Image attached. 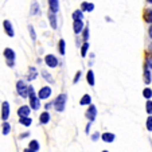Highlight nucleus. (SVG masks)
Instances as JSON below:
<instances>
[{"mask_svg": "<svg viewBox=\"0 0 152 152\" xmlns=\"http://www.w3.org/2000/svg\"><path fill=\"white\" fill-rule=\"evenodd\" d=\"M28 98H30V106H31L32 109L34 110L39 109V106H40L39 98H38L37 94H35L34 88H32V86H28Z\"/></svg>", "mask_w": 152, "mask_h": 152, "instance_id": "obj_1", "label": "nucleus"}, {"mask_svg": "<svg viewBox=\"0 0 152 152\" xmlns=\"http://www.w3.org/2000/svg\"><path fill=\"white\" fill-rule=\"evenodd\" d=\"M66 98H67L66 94H59V96L57 97V100H55L54 104H53L57 112H63V110H65V105H66Z\"/></svg>", "mask_w": 152, "mask_h": 152, "instance_id": "obj_2", "label": "nucleus"}, {"mask_svg": "<svg viewBox=\"0 0 152 152\" xmlns=\"http://www.w3.org/2000/svg\"><path fill=\"white\" fill-rule=\"evenodd\" d=\"M16 90H18V93L20 94V97L26 98L27 96H28V86L26 85L24 81H18L16 82Z\"/></svg>", "mask_w": 152, "mask_h": 152, "instance_id": "obj_3", "label": "nucleus"}, {"mask_svg": "<svg viewBox=\"0 0 152 152\" xmlns=\"http://www.w3.org/2000/svg\"><path fill=\"white\" fill-rule=\"evenodd\" d=\"M4 57L7 58V65L8 66H14V61H15V51L12 49H6L4 50Z\"/></svg>", "mask_w": 152, "mask_h": 152, "instance_id": "obj_4", "label": "nucleus"}, {"mask_svg": "<svg viewBox=\"0 0 152 152\" xmlns=\"http://www.w3.org/2000/svg\"><path fill=\"white\" fill-rule=\"evenodd\" d=\"M50 96H51V88H49V86L42 88V89L39 90V93H38V98H39V100H46Z\"/></svg>", "mask_w": 152, "mask_h": 152, "instance_id": "obj_5", "label": "nucleus"}, {"mask_svg": "<svg viewBox=\"0 0 152 152\" xmlns=\"http://www.w3.org/2000/svg\"><path fill=\"white\" fill-rule=\"evenodd\" d=\"M85 116H86V118H89V120H90V123H92V121H94L96 120V116H97V108H96L94 105H90L89 109L86 110Z\"/></svg>", "mask_w": 152, "mask_h": 152, "instance_id": "obj_6", "label": "nucleus"}, {"mask_svg": "<svg viewBox=\"0 0 152 152\" xmlns=\"http://www.w3.org/2000/svg\"><path fill=\"white\" fill-rule=\"evenodd\" d=\"M10 112H11V109H10V104L7 102V101H4L3 105H1V118H3L4 121L8 120Z\"/></svg>", "mask_w": 152, "mask_h": 152, "instance_id": "obj_7", "label": "nucleus"}, {"mask_svg": "<svg viewBox=\"0 0 152 152\" xmlns=\"http://www.w3.org/2000/svg\"><path fill=\"white\" fill-rule=\"evenodd\" d=\"M45 62H46V65H47L49 67H57V65H58L57 57H54L53 54L46 55V58H45Z\"/></svg>", "mask_w": 152, "mask_h": 152, "instance_id": "obj_8", "label": "nucleus"}, {"mask_svg": "<svg viewBox=\"0 0 152 152\" xmlns=\"http://www.w3.org/2000/svg\"><path fill=\"white\" fill-rule=\"evenodd\" d=\"M30 112H31V109H30V106H27V105L20 106L19 109H18V115H19V117H28Z\"/></svg>", "mask_w": 152, "mask_h": 152, "instance_id": "obj_9", "label": "nucleus"}, {"mask_svg": "<svg viewBox=\"0 0 152 152\" xmlns=\"http://www.w3.org/2000/svg\"><path fill=\"white\" fill-rule=\"evenodd\" d=\"M4 30H6V32H7V35H8V37L12 38L15 35L14 28H12V24H11V22H10V20H4Z\"/></svg>", "mask_w": 152, "mask_h": 152, "instance_id": "obj_10", "label": "nucleus"}, {"mask_svg": "<svg viewBox=\"0 0 152 152\" xmlns=\"http://www.w3.org/2000/svg\"><path fill=\"white\" fill-rule=\"evenodd\" d=\"M73 28H74V32H75V34H80L81 30L83 28V23H82V20H74Z\"/></svg>", "mask_w": 152, "mask_h": 152, "instance_id": "obj_11", "label": "nucleus"}, {"mask_svg": "<svg viewBox=\"0 0 152 152\" xmlns=\"http://www.w3.org/2000/svg\"><path fill=\"white\" fill-rule=\"evenodd\" d=\"M49 4H50V8H51V12H58L59 10V3H58V0H49Z\"/></svg>", "mask_w": 152, "mask_h": 152, "instance_id": "obj_12", "label": "nucleus"}, {"mask_svg": "<svg viewBox=\"0 0 152 152\" xmlns=\"http://www.w3.org/2000/svg\"><path fill=\"white\" fill-rule=\"evenodd\" d=\"M101 137H102V140L105 141V143H113V140H115V135H113V133H109V132L104 133Z\"/></svg>", "mask_w": 152, "mask_h": 152, "instance_id": "obj_13", "label": "nucleus"}, {"mask_svg": "<svg viewBox=\"0 0 152 152\" xmlns=\"http://www.w3.org/2000/svg\"><path fill=\"white\" fill-rule=\"evenodd\" d=\"M39 121H40V124H47L50 121V115H49V112H43L42 115L39 116Z\"/></svg>", "mask_w": 152, "mask_h": 152, "instance_id": "obj_14", "label": "nucleus"}, {"mask_svg": "<svg viewBox=\"0 0 152 152\" xmlns=\"http://www.w3.org/2000/svg\"><path fill=\"white\" fill-rule=\"evenodd\" d=\"M37 75H38V72H37V69L35 67H30V70H28V81H34L35 78H37Z\"/></svg>", "mask_w": 152, "mask_h": 152, "instance_id": "obj_15", "label": "nucleus"}, {"mask_svg": "<svg viewBox=\"0 0 152 152\" xmlns=\"http://www.w3.org/2000/svg\"><path fill=\"white\" fill-rule=\"evenodd\" d=\"M49 19H50V24H51L53 30H55V28H57V18H55V14H54V12H50Z\"/></svg>", "mask_w": 152, "mask_h": 152, "instance_id": "obj_16", "label": "nucleus"}, {"mask_svg": "<svg viewBox=\"0 0 152 152\" xmlns=\"http://www.w3.org/2000/svg\"><path fill=\"white\" fill-rule=\"evenodd\" d=\"M81 8H82V11H88V12H90V11H93L94 10V6H93L92 3H82V6H81Z\"/></svg>", "mask_w": 152, "mask_h": 152, "instance_id": "obj_17", "label": "nucleus"}, {"mask_svg": "<svg viewBox=\"0 0 152 152\" xmlns=\"http://www.w3.org/2000/svg\"><path fill=\"white\" fill-rule=\"evenodd\" d=\"M19 123L22 124V125H24V126H30L31 125V123H32V120L30 117H20Z\"/></svg>", "mask_w": 152, "mask_h": 152, "instance_id": "obj_18", "label": "nucleus"}, {"mask_svg": "<svg viewBox=\"0 0 152 152\" xmlns=\"http://www.w3.org/2000/svg\"><path fill=\"white\" fill-rule=\"evenodd\" d=\"M90 102H92V98H90L89 94H85L82 98H81V101H80L81 105H89Z\"/></svg>", "mask_w": 152, "mask_h": 152, "instance_id": "obj_19", "label": "nucleus"}, {"mask_svg": "<svg viewBox=\"0 0 152 152\" xmlns=\"http://www.w3.org/2000/svg\"><path fill=\"white\" fill-rule=\"evenodd\" d=\"M86 78H88V82H89L90 86L94 85V73H93L92 70H89V72H88V75H86Z\"/></svg>", "mask_w": 152, "mask_h": 152, "instance_id": "obj_20", "label": "nucleus"}, {"mask_svg": "<svg viewBox=\"0 0 152 152\" xmlns=\"http://www.w3.org/2000/svg\"><path fill=\"white\" fill-rule=\"evenodd\" d=\"M28 148H30V149H32V151H35V152H37L38 149H39V143H38L37 140H31V141H30V145H28Z\"/></svg>", "mask_w": 152, "mask_h": 152, "instance_id": "obj_21", "label": "nucleus"}, {"mask_svg": "<svg viewBox=\"0 0 152 152\" xmlns=\"http://www.w3.org/2000/svg\"><path fill=\"white\" fill-rule=\"evenodd\" d=\"M83 18V14L81 10H77V11H74V14H73V19L74 20H82Z\"/></svg>", "mask_w": 152, "mask_h": 152, "instance_id": "obj_22", "label": "nucleus"}, {"mask_svg": "<svg viewBox=\"0 0 152 152\" xmlns=\"http://www.w3.org/2000/svg\"><path fill=\"white\" fill-rule=\"evenodd\" d=\"M1 128H3V135H8L10 131H11V125H10L7 121L3 123V126H1Z\"/></svg>", "mask_w": 152, "mask_h": 152, "instance_id": "obj_23", "label": "nucleus"}, {"mask_svg": "<svg viewBox=\"0 0 152 152\" xmlns=\"http://www.w3.org/2000/svg\"><path fill=\"white\" fill-rule=\"evenodd\" d=\"M144 82H145V83H149V82H151V73H149L148 69L144 70Z\"/></svg>", "mask_w": 152, "mask_h": 152, "instance_id": "obj_24", "label": "nucleus"}, {"mask_svg": "<svg viewBox=\"0 0 152 152\" xmlns=\"http://www.w3.org/2000/svg\"><path fill=\"white\" fill-rule=\"evenodd\" d=\"M88 50H89V43L85 42L82 45V49H81V55H82V57H85L86 53H88Z\"/></svg>", "mask_w": 152, "mask_h": 152, "instance_id": "obj_25", "label": "nucleus"}, {"mask_svg": "<svg viewBox=\"0 0 152 152\" xmlns=\"http://www.w3.org/2000/svg\"><path fill=\"white\" fill-rule=\"evenodd\" d=\"M143 96L147 98V100H149V98L152 97V90L149 89V88H147V89H144V92H143Z\"/></svg>", "mask_w": 152, "mask_h": 152, "instance_id": "obj_26", "label": "nucleus"}, {"mask_svg": "<svg viewBox=\"0 0 152 152\" xmlns=\"http://www.w3.org/2000/svg\"><path fill=\"white\" fill-rule=\"evenodd\" d=\"M42 75H43V77H45V78H46V81H47V82H50V83H51V82H54V80H53V77H51V75H50L47 72H45V70H43V72H42Z\"/></svg>", "mask_w": 152, "mask_h": 152, "instance_id": "obj_27", "label": "nucleus"}, {"mask_svg": "<svg viewBox=\"0 0 152 152\" xmlns=\"http://www.w3.org/2000/svg\"><path fill=\"white\" fill-rule=\"evenodd\" d=\"M65 45H66V43H65V40H63V39H61L59 40V53H61V54H65Z\"/></svg>", "mask_w": 152, "mask_h": 152, "instance_id": "obj_28", "label": "nucleus"}, {"mask_svg": "<svg viewBox=\"0 0 152 152\" xmlns=\"http://www.w3.org/2000/svg\"><path fill=\"white\" fill-rule=\"evenodd\" d=\"M38 10H39V6H38V3H34L31 7V14L32 15H37L38 14Z\"/></svg>", "mask_w": 152, "mask_h": 152, "instance_id": "obj_29", "label": "nucleus"}, {"mask_svg": "<svg viewBox=\"0 0 152 152\" xmlns=\"http://www.w3.org/2000/svg\"><path fill=\"white\" fill-rule=\"evenodd\" d=\"M147 113H148V115H152V101L151 100L147 101Z\"/></svg>", "mask_w": 152, "mask_h": 152, "instance_id": "obj_30", "label": "nucleus"}, {"mask_svg": "<svg viewBox=\"0 0 152 152\" xmlns=\"http://www.w3.org/2000/svg\"><path fill=\"white\" fill-rule=\"evenodd\" d=\"M147 129H148V131H152V116H149L148 120H147Z\"/></svg>", "mask_w": 152, "mask_h": 152, "instance_id": "obj_31", "label": "nucleus"}, {"mask_svg": "<svg viewBox=\"0 0 152 152\" xmlns=\"http://www.w3.org/2000/svg\"><path fill=\"white\" fill-rule=\"evenodd\" d=\"M28 31H30V34H31V38H32V39H34V40H35V38H37V35H35V31H34V27H32V26H31V24H30V26H28Z\"/></svg>", "mask_w": 152, "mask_h": 152, "instance_id": "obj_32", "label": "nucleus"}, {"mask_svg": "<svg viewBox=\"0 0 152 152\" xmlns=\"http://www.w3.org/2000/svg\"><path fill=\"white\" fill-rule=\"evenodd\" d=\"M145 20L148 23H152V11H148L145 15Z\"/></svg>", "mask_w": 152, "mask_h": 152, "instance_id": "obj_33", "label": "nucleus"}, {"mask_svg": "<svg viewBox=\"0 0 152 152\" xmlns=\"http://www.w3.org/2000/svg\"><path fill=\"white\" fill-rule=\"evenodd\" d=\"M82 37H83V40L86 42V40H88V38H89V28H88V27L85 28V31H83V35H82Z\"/></svg>", "mask_w": 152, "mask_h": 152, "instance_id": "obj_34", "label": "nucleus"}, {"mask_svg": "<svg viewBox=\"0 0 152 152\" xmlns=\"http://www.w3.org/2000/svg\"><path fill=\"white\" fill-rule=\"evenodd\" d=\"M80 77H81V72H78L77 74H75V78H74V83H77L78 81H80Z\"/></svg>", "mask_w": 152, "mask_h": 152, "instance_id": "obj_35", "label": "nucleus"}, {"mask_svg": "<svg viewBox=\"0 0 152 152\" xmlns=\"http://www.w3.org/2000/svg\"><path fill=\"white\" fill-rule=\"evenodd\" d=\"M98 137H100V133H98V132H96L94 135L92 136V140H94V141H96V140H98Z\"/></svg>", "mask_w": 152, "mask_h": 152, "instance_id": "obj_36", "label": "nucleus"}, {"mask_svg": "<svg viewBox=\"0 0 152 152\" xmlns=\"http://www.w3.org/2000/svg\"><path fill=\"white\" fill-rule=\"evenodd\" d=\"M148 66L152 69V55L151 57H148Z\"/></svg>", "mask_w": 152, "mask_h": 152, "instance_id": "obj_37", "label": "nucleus"}, {"mask_svg": "<svg viewBox=\"0 0 152 152\" xmlns=\"http://www.w3.org/2000/svg\"><path fill=\"white\" fill-rule=\"evenodd\" d=\"M23 152H35V151H32V149H30V148H26Z\"/></svg>", "mask_w": 152, "mask_h": 152, "instance_id": "obj_38", "label": "nucleus"}, {"mask_svg": "<svg viewBox=\"0 0 152 152\" xmlns=\"http://www.w3.org/2000/svg\"><path fill=\"white\" fill-rule=\"evenodd\" d=\"M149 37H151V38H152V26H151V27H149Z\"/></svg>", "mask_w": 152, "mask_h": 152, "instance_id": "obj_39", "label": "nucleus"}, {"mask_svg": "<svg viewBox=\"0 0 152 152\" xmlns=\"http://www.w3.org/2000/svg\"><path fill=\"white\" fill-rule=\"evenodd\" d=\"M147 1H148V3H151V4H152V0H147Z\"/></svg>", "mask_w": 152, "mask_h": 152, "instance_id": "obj_40", "label": "nucleus"}, {"mask_svg": "<svg viewBox=\"0 0 152 152\" xmlns=\"http://www.w3.org/2000/svg\"><path fill=\"white\" fill-rule=\"evenodd\" d=\"M149 50H151V51H152V45H151V46H149Z\"/></svg>", "mask_w": 152, "mask_h": 152, "instance_id": "obj_41", "label": "nucleus"}, {"mask_svg": "<svg viewBox=\"0 0 152 152\" xmlns=\"http://www.w3.org/2000/svg\"><path fill=\"white\" fill-rule=\"evenodd\" d=\"M102 152H108V151H102Z\"/></svg>", "mask_w": 152, "mask_h": 152, "instance_id": "obj_42", "label": "nucleus"}]
</instances>
